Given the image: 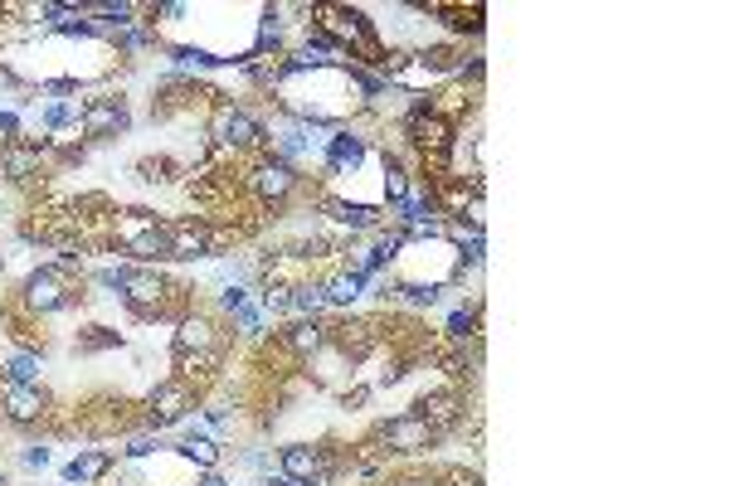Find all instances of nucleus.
I'll use <instances>...</instances> for the list:
<instances>
[{"mask_svg": "<svg viewBox=\"0 0 730 486\" xmlns=\"http://www.w3.org/2000/svg\"><path fill=\"white\" fill-rule=\"evenodd\" d=\"M49 171V142L44 136H16V142H0V181L16 185V190H30L40 185Z\"/></svg>", "mask_w": 730, "mask_h": 486, "instance_id": "6e6552de", "label": "nucleus"}, {"mask_svg": "<svg viewBox=\"0 0 730 486\" xmlns=\"http://www.w3.org/2000/svg\"><path fill=\"white\" fill-rule=\"evenodd\" d=\"M122 331L118 326H79L73 336V355H102V351H118Z\"/></svg>", "mask_w": 730, "mask_h": 486, "instance_id": "6ab92c4d", "label": "nucleus"}, {"mask_svg": "<svg viewBox=\"0 0 730 486\" xmlns=\"http://www.w3.org/2000/svg\"><path fill=\"white\" fill-rule=\"evenodd\" d=\"M273 345H278V355H288L292 365H312L317 355H322L327 345H331V336H327V322L307 316V322L278 326V331H273Z\"/></svg>", "mask_w": 730, "mask_h": 486, "instance_id": "9b49d317", "label": "nucleus"}, {"mask_svg": "<svg viewBox=\"0 0 730 486\" xmlns=\"http://www.w3.org/2000/svg\"><path fill=\"white\" fill-rule=\"evenodd\" d=\"M322 292H327V306H337V312H356L361 297L370 292V283L366 277H356V273H346V267L337 263L331 273H322Z\"/></svg>", "mask_w": 730, "mask_h": 486, "instance_id": "2eb2a0df", "label": "nucleus"}, {"mask_svg": "<svg viewBox=\"0 0 730 486\" xmlns=\"http://www.w3.org/2000/svg\"><path fill=\"white\" fill-rule=\"evenodd\" d=\"M366 457H380V463H394V457H424L439 447V433H433L424 418L414 414V408H404V414H394V418H380L376 428L366 433L361 443Z\"/></svg>", "mask_w": 730, "mask_h": 486, "instance_id": "20e7f679", "label": "nucleus"}, {"mask_svg": "<svg viewBox=\"0 0 730 486\" xmlns=\"http://www.w3.org/2000/svg\"><path fill=\"white\" fill-rule=\"evenodd\" d=\"M16 467H24V472H49V467H54V447H49V443H24L20 453H16Z\"/></svg>", "mask_w": 730, "mask_h": 486, "instance_id": "aec40b11", "label": "nucleus"}, {"mask_svg": "<svg viewBox=\"0 0 730 486\" xmlns=\"http://www.w3.org/2000/svg\"><path fill=\"white\" fill-rule=\"evenodd\" d=\"M204 142L224 161H253L268 151V122L249 102L220 93L210 102V112H204Z\"/></svg>", "mask_w": 730, "mask_h": 486, "instance_id": "f03ea898", "label": "nucleus"}, {"mask_svg": "<svg viewBox=\"0 0 730 486\" xmlns=\"http://www.w3.org/2000/svg\"><path fill=\"white\" fill-rule=\"evenodd\" d=\"M171 453L181 457L186 467H196V472H214V467H224V443H214V438H176V443H171Z\"/></svg>", "mask_w": 730, "mask_h": 486, "instance_id": "a211bd4d", "label": "nucleus"}, {"mask_svg": "<svg viewBox=\"0 0 730 486\" xmlns=\"http://www.w3.org/2000/svg\"><path fill=\"white\" fill-rule=\"evenodd\" d=\"M409 408H414V414L424 418L433 433H439V443L453 438V433L468 424V394L453 389V385H433V389H424Z\"/></svg>", "mask_w": 730, "mask_h": 486, "instance_id": "9d476101", "label": "nucleus"}, {"mask_svg": "<svg viewBox=\"0 0 730 486\" xmlns=\"http://www.w3.org/2000/svg\"><path fill=\"white\" fill-rule=\"evenodd\" d=\"M443 341H478L482 331V297H448V312H443Z\"/></svg>", "mask_w": 730, "mask_h": 486, "instance_id": "4468645a", "label": "nucleus"}, {"mask_svg": "<svg viewBox=\"0 0 730 486\" xmlns=\"http://www.w3.org/2000/svg\"><path fill=\"white\" fill-rule=\"evenodd\" d=\"M16 306L30 312L34 322L79 312L83 306V259H54V263L30 267L20 292H16Z\"/></svg>", "mask_w": 730, "mask_h": 486, "instance_id": "f257e3e1", "label": "nucleus"}, {"mask_svg": "<svg viewBox=\"0 0 730 486\" xmlns=\"http://www.w3.org/2000/svg\"><path fill=\"white\" fill-rule=\"evenodd\" d=\"M0 20H6V6H0Z\"/></svg>", "mask_w": 730, "mask_h": 486, "instance_id": "5701e85b", "label": "nucleus"}, {"mask_svg": "<svg viewBox=\"0 0 730 486\" xmlns=\"http://www.w3.org/2000/svg\"><path fill=\"white\" fill-rule=\"evenodd\" d=\"M200 408V389L181 375H166L147 389V404H142V428L147 433H176L190 414Z\"/></svg>", "mask_w": 730, "mask_h": 486, "instance_id": "423d86ee", "label": "nucleus"}, {"mask_svg": "<svg viewBox=\"0 0 730 486\" xmlns=\"http://www.w3.org/2000/svg\"><path fill=\"white\" fill-rule=\"evenodd\" d=\"M302 185H307V175L298 171V165L278 161L273 151H263V156H253L249 165H243V190H249L263 214L288 210V204L302 195Z\"/></svg>", "mask_w": 730, "mask_h": 486, "instance_id": "39448f33", "label": "nucleus"}, {"mask_svg": "<svg viewBox=\"0 0 730 486\" xmlns=\"http://www.w3.org/2000/svg\"><path fill=\"white\" fill-rule=\"evenodd\" d=\"M0 486H10V477H6V467H0Z\"/></svg>", "mask_w": 730, "mask_h": 486, "instance_id": "4be33fe9", "label": "nucleus"}, {"mask_svg": "<svg viewBox=\"0 0 730 486\" xmlns=\"http://www.w3.org/2000/svg\"><path fill=\"white\" fill-rule=\"evenodd\" d=\"M190 486H234V482L224 477V467H214V472H196V482Z\"/></svg>", "mask_w": 730, "mask_h": 486, "instance_id": "412c9836", "label": "nucleus"}, {"mask_svg": "<svg viewBox=\"0 0 730 486\" xmlns=\"http://www.w3.org/2000/svg\"><path fill=\"white\" fill-rule=\"evenodd\" d=\"M122 486H127V482H122Z\"/></svg>", "mask_w": 730, "mask_h": 486, "instance_id": "393cba45", "label": "nucleus"}, {"mask_svg": "<svg viewBox=\"0 0 730 486\" xmlns=\"http://www.w3.org/2000/svg\"><path fill=\"white\" fill-rule=\"evenodd\" d=\"M132 102L122 93H93L83 98V112H79V136L83 142H122L132 132Z\"/></svg>", "mask_w": 730, "mask_h": 486, "instance_id": "0eeeda50", "label": "nucleus"}, {"mask_svg": "<svg viewBox=\"0 0 730 486\" xmlns=\"http://www.w3.org/2000/svg\"><path fill=\"white\" fill-rule=\"evenodd\" d=\"M181 175H190V165H186V156H176V151H157V156L137 161V181L142 185H176Z\"/></svg>", "mask_w": 730, "mask_h": 486, "instance_id": "f3484780", "label": "nucleus"}, {"mask_svg": "<svg viewBox=\"0 0 730 486\" xmlns=\"http://www.w3.org/2000/svg\"><path fill=\"white\" fill-rule=\"evenodd\" d=\"M54 414L59 404L44 385H0V418L10 428H44Z\"/></svg>", "mask_w": 730, "mask_h": 486, "instance_id": "1a4fd4ad", "label": "nucleus"}, {"mask_svg": "<svg viewBox=\"0 0 730 486\" xmlns=\"http://www.w3.org/2000/svg\"><path fill=\"white\" fill-rule=\"evenodd\" d=\"M307 16H312V24L327 34V40H337L346 54H351V63L376 69V73L390 63V44H386V34L376 30L370 10H361V6H307Z\"/></svg>", "mask_w": 730, "mask_h": 486, "instance_id": "7ed1b4c3", "label": "nucleus"}, {"mask_svg": "<svg viewBox=\"0 0 730 486\" xmlns=\"http://www.w3.org/2000/svg\"><path fill=\"white\" fill-rule=\"evenodd\" d=\"M44 351L30 345H0V385H44Z\"/></svg>", "mask_w": 730, "mask_h": 486, "instance_id": "ddd939ff", "label": "nucleus"}, {"mask_svg": "<svg viewBox=\"0 0 730 486\" xmlns=\"http://www.w3.org/2000/svg\"><path fill=\"white\" fill-rule=\"evenodd\" d=\"M327 312H331V306H327L322 277L307 273L302 283H292V287H288V322H307V316H317V322H322Z\"/></svg>", "mask_w": 730, "mask_h": 486, "instance_id": "dca6fc26", "label": "nucleus"}, {"mask_svg": "<svg viewBox=\"0 0 730 486\" xmlns=\"http://www.w3.org/2000/svg\"><path fill=\"white\" fill-rule=\"evenodd\" d=\"M0 273H6V263H0Z\"/></svg>", "mask_w": 730, "mask_h": 486, "instance_id": "b1692460", "label": "nucleus"}, {"mask_svg": "<svg viewBox=\"0 0 730 486\" xmlns=\"http://www.w3.org/2000/svg\"><path fill=\"white\" fill-rule=\"evenodd\" d=\"M112 472H118V453H108V447H79V453L59 467V477H63V486H102Z\"/></svg>", "mask_w": 730, "mask_h": 486, "instance_id": "f8f14e48", "label": "nucleus"}]
</instances>
